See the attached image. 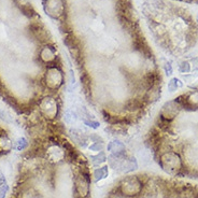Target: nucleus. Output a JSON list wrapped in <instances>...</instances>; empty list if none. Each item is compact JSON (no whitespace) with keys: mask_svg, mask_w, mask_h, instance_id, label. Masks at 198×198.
<instances>
[{"mask_svg":"<svg viewBox=\"0 0 198 198\" xmlns=\"http://www.w3.org/2000/svg\"><path fill=\"white\" fill-rule=\"evenodd\" d=\"M88 179L86 177H84L83 175H80L78 179L76 181V187L77 191H78L79 195L81 197H85L86 195L88 194L89 191V185H88Z\"/></svg>","mask_w":198,"mask_h":198,"instance_id":"6e6552de","label":"nucleus"},{"mask_svg":"<svg viewBox=\"0 0 198 198\" xmlns=\"http://www.w3.org/2000/svg\"><path fill=\"white\" fill-rule=\"evenodd\" d=\"M179 70H180L181 72H183V73H186V72H190L191 71V65L188 62H182L180 65V67H179Z\"/></svg>","mask_w":198,"mask_h":198,"instance_id":"a211bd4d","label":"nucleus"},{"mask_svg":"<svg viewBox=\"0 0 198 198\" xmlns=\"http://www.w3.org/2000/svg\"><path fill=\"white\" fill-rule=\"evenodd\" d=\"M13 143H12L11 139L7 135V132L3 129L0 128V152L1 153H7L13 148Z\"/></svg>","mask_w":198,"mask_h":198,"instance_id":"1a4fd4ad","label":"nucleus"},{"mask_svg":"<svg viewBox=\"0 0 198 198\" xmlns=\"http://www.w3.org/2000/svg\"><path fill=\"white\" fill-rule=\"evenodd\" d=\"M165 70H166V73L167 74H172V66H171L170 62H167V64L165 65Z\"/></svg>","mask_w":198,"mask_h":198,"instance_id":"aec40b11","label":"nucleus"},{"mask_svg":"<svg viewBox=\"0 0 198 198\" xmlns=\"http://www.w3.org/2000/svg\"><path fill=\"white\" fill-rule=\"evenodd\" d=\"M103 148V144H102V141L100 142H94V144H92V146H89V150H92V151H101Z\"/></svg>","mask_w":198,"mask_h":198,"instance_id":"6ab92c4d","label":"nucleus"},{"mask_svg":"<svg viewBox=\"0 0 198 198\" xmlns=\"http://www.w3.org/2000/svg\"><path fill=\"white\" fill-rule=\"evenodd\" d=\"M142 191V182L137 177H127L121 182L120 192L124 196L134 197L137 196Z\"/></svg>","mask_w":198,"mask_h":198,"instance_id":"7ed1b4c3","label":"nucleus"},{"mask_svg":"<svg viewBox=\"0 0 198 198\" xmlns=\"http://www.w3.org/2000/svg\"><path fill=\"white\" fill-rule=\"evenodd\" d=\"M83 123L86 125V126L91 127V128H93V129H97V128H99V126H100L99 122H97V121H95V120H93V119L84 120Z\"/></svg>","mask_w":198,"mask_h":198,"instance_id":"f3484780","label":"nucleus"},{"mask_svg":"<svg viewBox=\"0 0 198 198\" xmlns=\"http://www.w3.org/2000/svg\"><path fill=\"white\" fill-rule=\"evenodd\" d=\"M89 158H91V161L93 163L94 166L101 165V164L105 163L106 159H107V157H106V155H105L103 152H99V153L96 154V155H92Z\"/></svg>","mask_w":198,"mask_h":198,"instance_id":"4468645a","label":"nucleus"},{"mask_svg":"<svg viewBox=\"0 0 198 198\" xmlns=\"http://www.w3.org/2000/svg\"><path fill=\"white\" fill-rule=\"evenodd\" d=\"M77 120H78V114H77L76 112H73V111H71V110H67L66 112H65L64 121L66 124L72 125L77 122Z\"/></svg>","mask_w":198,"mask_h":198,"instance_id":"ddd939ff","label":"nucleus"},{"mask_svg":"<svg viewBox=\"0 0 198 198\" xmlns=\"http://www.w3.org/2000/svg\"><path fill=\"white\" fill-rule=\"evenodd\" d=\"M28 146V140L25 138V137H21L15 141V144H14L13 148L16 150V151H23Z\"/></svg>","mask_w":198,"mask_h":198,"instance_id":"2eb2a0df","label":"nucleus"},{"mask_svg":"<svg viewBox=\"0 0 198 198\" xmlns=\"http://www.w3.org/2000/svg\"><path fill=\"white\" fill-rule=\"evenodd\" d=\"M108 175H109V170H108V166H103V167L97 168L93 173L94 181L95 182H98V181L102 180V179L107 178Z\"/></svg>","mask_w":198,"mask_h":198,"instance_id":"9b49d317","label":"nucleus"},{"mask_svg":"<svg viewBox=\"0 0 198 198\" xmlns=\"http://www.w3.org/2000/svg\"><path fill=\"white\" fill-rule=\"evenodd\" d=\"M43 84L44 87L49 91H58L60 86L64 84V73L59 66L55 64L47 67L43 76Z\"/></svg>","mask_w":198,"mask_h":198,"instance_id":"f257e3e1","label":"nucleus"},{"mask_svg":"<svg viewBox=\"0 0 198 198\" xmlns=\"http://www.w3.org/2000/svg\"><path fill=\"white\" fill-rule=\"evenodd\" d=\"M45 12L53 18H59L65 13L64 0H45Z\"/></svg>","mask_w":198,"mask_h":198,"instance_id":"423d86ee","label":"nucleus"},{"mask_svg":"<svg viewBox=\"0 0 198 198\" xmlns=\"http://www.w3.org/2000/svg\"><path fill=\"white\" fill-rule=\"evenodd\" d=\"M181 106L176 99L172 101H169V102L164 105L163 109H161V119L167 121V122H170V121H172L179 114Z\"/></svg>","mask_w":198,"mask_h":198,"instance_id":"0eeeda50","label":"nucleus"},{"mask_svg":"<svg viewBox=\"0 0 198 198\" xmlns=\"http://www.w3.org/2000/svg\"><path fill=\"white\" fill-rule=\"evenodd\" d=\"M9 191L8 183L6 181V178H4L3 173L0 171V198H4Z\"/></svg>","mask_w":198,"mask_h":198,"instance_id":"f8f14e48","label":"nucleus"},{"mask_svg":"<svg viewBox=\"0 0 198 198\" xmlns=\"http://www.w3.org/2000/svg\"><path fill=\"white\" fill-rule=\"evenodd\" d=\"M161 166L169 172H176L181 169L182 163H181V158L178 154L173 153V152H168L161 156Z\"/></svg>","mask_w":198,"mask_h":198,"instance_id":"20e7f679","label":"nucleus"},{"mask_svg":"<svg viewBox=\"0 0 198 198\" xmlns=\"http://www.w3.org/2000/svg\"><path fill=\"white\" fill-rule=\"evenodd\" d=\"M39 59L42 64L47 65V66H52V65L56 64V60H57V51L54 47L52 45H44L42 47L39 51Z\"/></svg>","mask_w":198,"mask_h":198,"instance_id":"39448f33","label":"nucleus"},{"mask_svg":"<svg viewBox=\"0 0 198 198\" xmlns=\"http://www.w3.org/2000/svg\"><path fill=\"white\" fill-rule=\"evenodd\" d=\"M39 106V112L41 116H43L44 119L53 121L56 119L57 114H58L59 111V106L57 102V99L53 96H44L39 100L38 102Z\"/></svg>","mask_w":198,"mask_h":198,"instance_id":"f03ea898","label":"nucleus"},{"mask_svg":"<svg viewBox=\"0 0 198 198\" xmlns=\"http://www.w3.org/2000/svg\"><path fill=\"white\" fill-rule=\"evenodd\" d=\"M107 150L111 154L123 155V154H125L126 148H125V144L121 142L120 140H113V141L109 142V144L107 146Z\"/></svg>","mask_w":198,"mask_h":198,"instance_id":"9d476101","label":"nucleus"},{"mask_svg":"<svg viewBox=\"0 0 198 198\" xmlns=\"http://www.w3.org/2000/svg\"><path fill=\"white\" fill-rule=\"evenodd\" d=\"M182 85H183L182 82H181L179 79L175 78V79H172V80H171V81L168 83V89H169L170 92H175V91H177L178 87H181Z\"/></svg>","mask_w":198,"mask_h":198,"instance_id":"dca6fc26","label":"nucleus"}]
</instances>
